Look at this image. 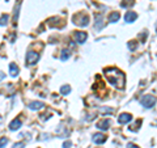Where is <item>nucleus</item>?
Here are the masks:
<instances>
[{"mask_svg": "<svg viewBox=\"0 0 157 148\" xmlns=\"http://www.w3.org/2000/svg\"><path fill=\"white\" fill-rule=\"evenodd\" d=\"M131 119H132L131 114H128V113H123V114H121L119 117H118V123H119V125H126V123H128Z\"/></svg>", "mask_w": 157, "mask_h": 148, "instance_id": "obj_4", "label": "nucleus"}, {"mask_svg": "<svg viewBox=\"0 0 157 148\" xmlns=\"http://www.w3.org/2000/svg\"><path fill=\"white\" fill-rule=\"evenodd\" d=\"M18 67L14 64V63H11V64H9V73H11V76L12 77H16L17 75H18Z\"/></svg>", "mask_w": 157, "mask_h": 148, "instance_id": "obj_12", "label": "nucleus"}, {"mask_svg": "<svg viewBox=\"0 0 157 148\" xmlns=\"http://www.w3.org/2000/svg\"><path fill=\"white\" fill-rule=\"evenodd\" d=\"M70 56H71L70 50H67V49H66V50H63L62 54H60V59H62V60H67V59L70 58Z\"/></svg>", "mask_w": 157, "mask_h": 148, "instance_id": "obj_14", "label": "nucleus"}, {"mask_svg": "<svg viewBox=\"0 0 157 148\" xmlns=\"http://www.w3.org/2000/svg\"><path fill=\"white\" fill-rule=\"evenodd\" d=\"M101 113H113L114 111V109H111V107H102V109H100Z\"/></svg>", "mask_w": 157, "mask_h": 148, "instance_id": "obj_21", "label": "nucleus"}, {"mask_svg": "<svg viewBox=\"0 0 157 148\" xmlns=\"http://www.w3.org/2000/svg\"><path fill=\"white\" fill-rule=\"evenodd\" d=\"M119 18H121L119 12H113V13L109 14V21L110 22H117V21H119Z\"/></svg>", "mask_w": 157, "mask_h": 148, "instance_id": "obj_13", "label": "nucleus"}, {"mask_svg": "<svg viewBox=\"0 0 157 148\" xmlns=\"http://www.w3.org/2000/svg\"><path fill=\"white\" fill-rule=\"evenodd\" d=\"M38 59H39V54L38 53H36V51H29L28 54H26V64L28 66H34L36 63L38 62Z\"/></svg>", "mask_w": 157, "mask_h": 148, "instance_id": "obj_3", "label": "nucleus"}, {"mask_svg": "<svg viewBox=\"0 0 157 148\" xmlns=\"http://www.w3.org/2000/svg\"><path fill=\"white\" fill-rule=\"evenodd\" d=\"M70 92H71V87H70V85H63V87L60 88V93H62L63 96H67Z\"/></svg>", "mask_w": 157, "mask_h": 148, "instance_id": "obj_15", "label": "nucleus"}, {"mask_svg": "<svg viewBox=\"0 0 157 148\" xmlns=\"http://www.w3.org/2000/svg\"><path fill=\"white\" fill-rule=\"evenodd\" d=\"M111 125V122L110 119H101V121H98L97 122V129H100V130H107L109 129V126Z\"/></svg>", "mask_w": 157, "mask_h": 148, "instance_id": "obj_6", "label": "nucleus"}, {"mask_svg": "<svg viewBox=\"0 0 157 148\" xmlns=\"http://www.w3.org/2000/svg\"><path fill=\"white\" fill-rule=\"evenodd\" d=\"M8 14H3L2 17H0V25H6V24L8 22Z\"/></svg>", "mask_w": 157, "mask_h": 148, "instance_id": "obj_17", "label": "nucleus"}, {"mask_svg": "<svg viewBox=\"0 0 157 148\" xmlns=\"http://www.w3.org/2000/svg\"><path fill=\"white\" fill-rule=\"evenodd\" d=\"M140 103L144 107H153L156 105V97L152 96V95H145V96L141 97Z\"/></svg>", "mask_w": 157, "mask_h": 148, "instance_id": "obj_2", "label": "nucleus"}, {"mask_svg": "<svg viewBox=\"0 0 157 148\" xmlns=\"http://www.w3.org/2000/svg\"><path fill=\"white\" fill-rule=\"evenodd\" d=\"M71 146H72V143H71V142H66L64 144H63V148H70Z\"/></svg>", "mask_w": 157, "mask_h": 148, "instance_id": "obj_22", "label": "nucleus"}, {"mask_svg": "<svg viewBox=\"0 0 157 148\" xmlns=\"http://www.w3.org/2000/svg\"><path fill=\"white\" fill-rule=\"evenodd\" d=\"M127 148H139V147L135 146V144H132V143H128V144H127Z\"/></svg>", "mask_w": 157, "mask_h": 148, "instance_id": "obj_23", "label": "nucleus"}, {"mask_svg": "<svg viewBox=\"0 0 157 148\" xmlns=\"http://www.w3.org/2000/svg\"><path fill=\"white\" fill-rule=\"evenodd\" d=\"M136 47H137V43H136L135 41H131V42L128 43V49H130V50H135Z\"/></svg>", "mask_w": 157, "mask_h": 148, "instance_id": "obj_20", "label": "nucleus"}, {"mask_svg": "<svg viewBox=\"0 0 157 148\" xmlns=\"http://www.w3.org/2000/svg\"><path fill=\"white\" fill-rule=\"evenodd\" d=\"M7 143H8L7 138H2L0 139V148H4V146H7Z\"/></svg>", "mask_w": 157, "mask_h": 148, "instance_id": "obj_19", "label": "nucleus"}, {"mask_svg": "<svg viewBox=\"0 0 157 148\" xmlns=\"http://www.w3.org/2000/svg\"><path fill=\"white\" fill-rule=\"evenodd\" d=\"M6 77V73H0V80H2V79H4Z\"/></svg>", "mask_w": 157, "mask_h": 148, "instance_id": "obj_24", "label": "nucleus"}, {"mask_svg": "<svg viewBox=\"0 0 157 148\" xmlns=\"http://www.w3.org/2000/svg\"><path fill=\"white\" fill-rule=\"evenodd\" d=\"M20 6H21V2H18V4H17V7H16V8H14V14H13V21H14V22H16V21H17V18H18Z\"/></svg>", "mask_w": 157, "mask_h": 148, "instance_id": "obj_16", "label": "nucleus"}, {"mask_svg": "<svg viewBox=\"0 0 157 148\" xmlns=\"http://www.w3.org/2000/svg\"><path fill=\"white\" fill-rule=\"evenodd\" d=\"M75 24L80 26H86L88 24H89V16H86V14H80V21H76Z\"/></svg>", "mask_w": 157, "mask_h": 148, "instance_id": "obj_11", "label": "nucleus"}, {"mask_svg": "<svg viewBox=\"0 0 157 148\" xmlns=\"http://www.w3.org/2000/svg\"><path fill=\"white\" fill-rule=\"evenodd\" d=\"M21 121L18 119V118H16V119H13L11 123H9V130L11 131H16V130H18L20 127H21Z\"/></svg>", "mask_w": 157, "mask_h": 148, "instance_id": "obj_10", "label": "nucleus"}, {"mask_svg": "<svg viewBox=\"0 0 157 148\" xmlns=\"http://www.w3.org/2000/svg\"><path fill=\"white\" fill-rule=\"evenodd\" d=\"M25 147V143L24 142H18V143H14L12 148H24Z\"/></svg>", "mask_w": 157, "mask_h": 148, "instance_id": "obj_18", "label": "nucleus"}, {"mask_svg": "<svg viewBox=\"0 0 157 148\" xmlns=\"http://www.w3.org/2000/svg\"><path fill=\"white\" fill-rule=\"evenodd\" d=\"M28 107L29 109H32V110H41V109L45 107V105H43L42 102H39V101H33V102L29 103Z\"/></svg>", "mask_w": 157, "mask_h": 148, "instance_id": "obj_8", "label": "nucleus"}, {"mask_svg": "<svg viewBox=\"0 0 157 148\" xmlns=\"http://www.w3.org/2000/svg\"><path fill=\"white\" fill-rule=\"evenodd\" d=\"M137 18V13L134 12V11H130V12H127L126 13V16H124V20H126V22H134L135 20Z\"/></svg>", "mask_w": 157, "mask_h": 148, "instance_id": "obj_9", "label": "nucleus"}, {"mask_svg": "<svg viewBox=\"0 0 157 148\" xmlns=\"http://www.w3.org/2000/svg\"><path fill=\"white\" fill-rule=\"evenodd\" d=\"M105 76L107 77V81L113 84L118 89H123L124 87V73L119 71L118 68H106Z\"/></svg>", "mask_w": 157, "mask_h": 148, "instance_id": "obj_1", "label": "nucleus"}, {"mask_svg": "<svg viewBox=\"0 0 157 148\" xmlns=\"http://www.w3.org/2000/svg\"><path fill=\"white\" fill-rule=\"evenodd\" d=\"M75 38H76V41L78 43H84L86 41V38H88V34L85 32H76Z\"/></svg>", "mask_w": 157, "mask_h": 148, "instance_id": "obj_7", "label": "nucleus"}, {"mask_svg": "<svg viewBox=\"0 0 157 148\" xmlns=\"http://www.w3.org/2000/svg\"><path fill=\"white\" fill-rule=\"evenodd\" d=\"M92 139H93V142H94L96 144H104V143L107 140V136L105 134H94Z\"/></svg>", "mask_w": 157, "mask_h": 148, "instance_id": "obj_5", "label": "nucleus"}]
</instances>
